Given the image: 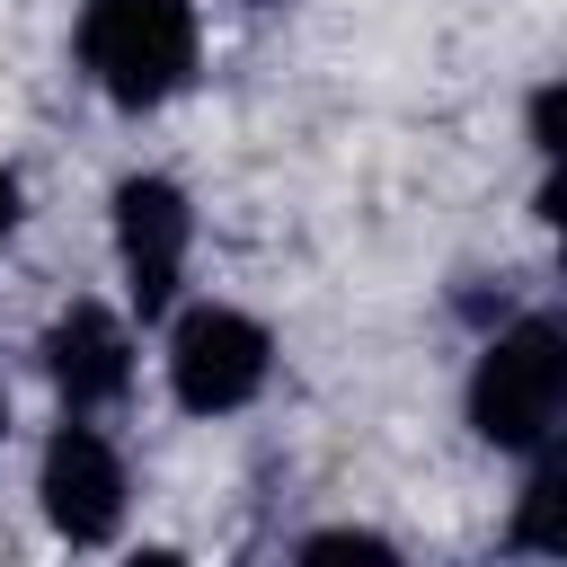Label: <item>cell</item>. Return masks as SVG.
<instances>
[{"instance_id":"cell-1","label":"cell","mask_w":567,"mask_h":567,"mask_svg":"<svg viewBox=\"0 0 567 567\" xmlns=\"http://www.w3.org/2000/svg\"><path fill=\"white\" fill-rule=\"evenodd\" d=\"M195 53H204L195 0H80V71L124 115L168 106L195 80Z\"/></svg>"},{"instance_id":"cell-2","label":"cell","mask_w":567,"mask_h":567,"mask_svg":"<svg viewBox=\"0 0 567 567\" xmlns=\"http://www.w3.org/2000/svg\"><path fill=\"white\" fill-rule=\"evenodd\" d=\"M558 416H567V328L549 310H523L478 346L470 434L496 443V452H540L558 434Z\"/></svg>"},{"instance_id":"cell-3","label":"cell","mask_w":567,"mask_h":567,"mask_svg":"<svg viewBox=\"0 0 567 567\" xmlns=\"http://www.w3.org/2000/svg\"><path fill=\"white\" fill-rule=\"evenodd\" d=\"M266 372H275V337H266L248 310H230V301H195V310L168 328V390H177L186 416H230V408H248V399L266 390Z\"/></svg>"},{"instance_id":"cell-4","label":"cell","mask_w":567,"mask_h":567,"mask_svg":"<svg viewBox=\"0 0 567 567\" xmlns=\"http://www.w3.org/2000/svg\"><path fill=\"white\" fill-rule=\"evenodd\" d=\"M35 496H44V523L71 549H106L124 532V461H115V443L89 416L53 425V443L35 461Z\"/></svg>"},{"instance_id":"cell-5","label":"cell","mask_w":567,"mask_h":567,"mask_svg":"<svg viewBox=\"0 0 567 567\" xmlns=\"http://www.w3.org/2000/svg\"><path fill=\"white\" fill-rule=\"evenodd\" d=\"M186 248H195V213L177 195V177H124L115 186V266H124V292L142 319H159L186 284Z\"/></svg>"},{"instance_id":"cell-6","label":"cell","mask_w":567,"mask_h":567,"mask_svg":"<svg viewBox=\"0 0 567 567\" xmlns=\"http://www.w3.org/2000/svg\"><path fill=\"white\" fill-rule=\"evenodd\" d=\"M44 381L62 390L71 416L115 408V399L133 390V337H124V319H115L106 301H71V310L44 328Z\"/></svg>"},{"instance_id":"cell-7","label":"cell","mask_w":567,"mask_h":567,"mask_svg":"<svg viewBox=\"0 0 567 567\" xmlns=\"http://www.w3.org/2000/svg\"><path fill=\"white\" fill-rule=\"evenodd\" d=\"M514 549H540V558H558V549H567V452H558V434L540 443V461H532V478H523Z\"/></svg>"},{"instance_id":"cell-8","label":"cell","mask_w":567,"mask_h":567,"mask_svg":"<svg viewBox=\"0 0 567 567\" xmlns=\"http://www.w3.org/2000/svg\"><path fill=\"white\" fill-rule=\"evenodd\" d=\"M301 558H390V540L381 532H310Z\"/></svg>"},{"instance_id":"cell-9","label":"cell","mask_w":567,"mask_h":567,"mask_svg":"<svg viewBox=\"0 0 567 567\" xmlns=\"http://www.w3.org/2000/svg\"><path fill=\"white\" fill-rule=\"evenodd\" d=\"M532 151H540V159H558V89H540V97H532Z\"/></svg>"},{"instance_id":"cell-10","label":"cell","mask_w":567,"mask_h":567,"mask_svg":"<svg viewBox=\"0 0 567 567\" xmlns=\"http://www.w3.org/2000/svg\"><path fill=\"white\" fill-rule=\"evenodd\" d=\"M18 204H27V195H18V177H9V168H0V248H9V239H18Z\"/></svg>"},{"instance_id":"cell-11","label":"cell","mask_w":567,"mask_h":567,"mask_svg":"<svg viewBox=\"0 0 567 567\" xmlns=\"http://www.w3.org/2000/svg\"><path fill=\"white\" fill-rule=\"evenodd\" d=\"M0 434H9V381H0Z\"/></svg>"},{"instance_id":"cell-12","label":"cell","mask_w":567,"mask_h":567,"mask_svg":"<svg viewBox=\"0 0 567 567\" xmlns=\"http://www.w3.org/2000/svg\"><path fill=\"white\" fill-rule=\"evenodd\" d=\"M248 9H275V0H248Z\"/></svg>"}]
</instances>
